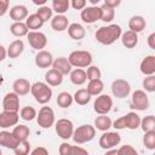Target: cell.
I'll return each mask as SVG.
<instances>
[{
    "mask_svg": "<svg viewBox=\"0 0 155 155\" xmlns=\"http://www.w3.org/2000/svg\"><path fill=\"white\" fill-rule=\"evenodd\" d=\"M142 85L145 92H149V93L155 92V75H147L143 79Z\"/></svg>",
    "mask_w": 155,
    "mask_h": 155,
    "instance_id": "7bdbcfd3",
    "label": "cell"
},
{
    "mask_svg": "<svg viewBox=\"0 0 155 155\" xmlns=\"http://www.w3.org/2000/svg\"><path fill=\"white\" fill-rule=\"evenodd\" d=\"M16 155H27L30 153V143L28 140H21L19 144L13 149Z\"/></svg>",
    "mask_w": 155,
    "mask_h": 155,
    "instance_id": "ee69618b",
    "label": "cell"
},
{
    "mask_svg": "<svg viewBox=\"0 0 155 155\" xmlns=\"http://www.w3.org/2000/svg\"><path fill=\"white\" fill-rule=\"evenodd\" d=\"M19 144V140L13 136L12 132L8 131H0V145L7 149H15Z\"/></svg>",
    "mask_w": 155,
    "mask_h": 155,
    "instance_id": "e0dca14e",
    "label": "cell"
},
{
    "mask_svg": "<svg viewBox=\"0 0 155 155\" xmlns=\"http://www.w3.org/2000/svg\"><path fill=\"white\" fill-rule=\"evenodd\" d=\"M69 76H70V81L76 85V86H81L86 82L87 80V75H86V71L82 69V68H75V69H71V71L69 73Z\"/></svg>",
    "mask_w": 155,
    "mask_h": 155,
    "instance_id": "f1b7e54d",
    "label": "cell"
},
{
    "mask_svg": "<svg viewBox=\"0 0 155 155\" xmlns=\"http://www.w3.org/2000/svg\"><path fill=\"white\" fill-rule=\"evenodd\" d=\"M19 121V113L18 111H10V110H2L0 113V127L1 128H8L12 126H16Z\"/></svg>",
    "mask_w": 155,
    "mask_h": 155,
    "instance_id": "4fadbf2b",
    "label": "cell"
},
{
    "mask_svg": "<svg viewBox=\"0 0 155 155\" xmlns=\"http://www.w3.org/2000/svg\"><path fill=\"white\" fill-rule=\"evenodd\" d=\"M63 74L59 73L57 69L52 68V69H48L45 74V82L50 86H59L62 82H63Z\"/></svg>",
    "mask_w": 155,
    "mask_h": 155,
    "instance_id": "44dd1931",
    "label": "cell"
},
{
    "mask_svg": "<svg viewBox=\"0 0 155 155\" xmlns=\"http://www.w3.org/2000/svg\"><path fill=\"white\" fill-rule=\"evenodd\" d=\"M69 25V19L64 15H56L51 18V28L54 31H64Z\"/></svg>",
    "mask_w": 155,
    "mask_h": 155,
    "instance_id": "d6986e66",
    "label": "cell"
},
{
    "mask_svg": "<svg viewBox=\"0 0 155 155\" xmlns=\"http://www.w3.org/2000/svg\"><path fill=\"white\" fill-rule=\"evenodd\" d=\"M10 31L13 36H17V38H22V36H27L29 29L25 24V22H13L11 25H10Z\"/></svg>",
    "mask_w": 155,
    "mask_h": 155,
    "instance_id": "4dcf8cb0",
    "label": "cell"
},
{
    "mask_svg": "<svg viewBox=\"0 0 155 155\" xmlns=\"http://www.w3.org/2000/svg\"><path fill=\"white\" fill-rule=\"evenodd\" d=\"M6 50H7V57L18 58L24 51V42L21 39H17V40L12 41Z\"/></svg>",
    "mask_w": 155,
    "mask_h": 155,
    "instance_id": "4316f807",
    "label": "cell"
},
{
    "mask_svg": "<svg viewBox=\"0 0 155 155\" xmlns=\"http://www.w3.org/2000/svg\"><path fill=\"white\" fill-rule=\"evenodd\" d=\"M121 39V42L122 45L126 47V48H134L138 44V34L132 31V30H126L125 33L121 34L120 36Z\"/></svg>",
    "mask_w": 155,
    "mask_h": 155,
    "instance_id": "603a6c76",
    "label": "cell"
},
{
    "mask_svg": "<svg viewBox=\"0 0 155 155\" xmlns=\"http://www.w3.org/2000/svg\"><path fill=\"white\" fill-rule=\"evenodd\" d=\"M117 155H137V150L132 145L125 144L117 149Z\"/></svg>",
    "mask_w": 155,
    "mask_h": 155,
    "instance_id": "bcb514c9",
    "label": "cell"
},
{
    "mask_svg": "<svg viewBox=\"0 0 155 155\" xmlns=\"http://www.w3.org/2000/svg\"><path fill=\"white\" fill-rule=\"evenodd\" d=\"M87 0H70V6L74 10H82L86 7Z\"/></svg>",
    "mask_w": 155,
    "mask_h": 155,
    "instance_id": "7dc6e473",
    "label": "cell"
},
{
    "mask_svg": "<svg viewBox=\"0 0 155 155\" xmlns=\"http://www.w3.org/2000/svg\"><path fill=\"white\" fill-rule=\"evenodd\" d=\"M87 1H88L91 5H97V4H98V2H101L102 0H87Z\"/></svg>",
    "mask_w": 155,
    "mask_h": 155,
    "instance_id": "11a10c76",
    "label": "cell"
},
{
    "mask_svg": "<svg viewBox=\"0 0 155 155\" xmlns=\"http://www.w3.org/2000/svg\"><path fill=\"white\" fill-rule=\"evenodd\" d=\"M70 7V0H52V10L58 15H64Z\"/></svg>",
    "mask_w": 155,
    "mask_h": 155,
    "instance_id": "8d00e7d4",
    "label": "cell"
},
{
    "mask_svg": "<svg viewBox=\"0 0 155 155\" xmlns=\"http://www.w3.org/2000/svg\"><path fill=\"white\" fill-rule=\"evenodd\" d=\"M31 2L34 5H36V6H42V5H45L47 2V0H31Z\"/></svg>",
    "mask_w": 155,
    "mask_h": 155,
    "instance_id": "db71d44e",
    "label": "cell"
},
{
    "mask_svg": "<svg viewBox=\"0 0 155 155\" xmlns=\"http://www.w3.org/2000/svg\"><path fill=\"white\" fill-rule=\"evenodd\" d=\"M91 94L88 93V91L86 90V88H80V90H78L75 93H74V96H73V98H74V102L76 103V104H79V105H86L90 101H91Z\"/></svg>",
    "mask_w": 155,
    "mask_h": 155,
    "instance_id": "e575fe53",
    "label": "cell"
},
{
    "mask_svg": "<svg viewBox=\"0 0 155 155\" xmlns=\"http://www.w3.org/2000/svg\"><path fill=\"white\" fill-rule=\"evenodd\" d=\"M27 39L29 45L31 46V48L34 50H44L47 45V36L39 30H29L27 34Z\"/></svg>",
    "mask_w": 155,
    "mask_h": 155,
    "instance_id": "9c48e42d",
    "label": "cell"
},
{
    "mask_svg": "<svg viewBox=\"0 0 155 155\" xmlns=\"http://www.w3.org/2000/svg\"><path fill=\"white\" fill-rule=\"evenodd\" d=\"M30 87H31V84L24 79V78H19L17 80L13 81L12 84V88H13V92H16L18 96H25L30 92Z\"/></svg>",
    "mask_w": 155,
    "mask_h": 155,
    "instance_id": "ffe728a7",
    "label": "cell"
},
{
    "mask_svg": "<svg viewBox=\"0 0 155 155\" xmlns=\"http://www.w3.org/2000/svg\"><path fill=\"white\" fill-rule=\"evenodd\" d=\"M113 107V98L109 94H98L97 98L93 102V109L94 111L101 115V114H108L111 110Z\"/></svg>",
    "mask_w": 155,
    "mask_h": 155,
    "instance_id": "8fae6325",
    "label": "cell"
},
{
    "mask_svg": "<svg viewBox=\"0 0 155 155\" xmlns=\"http://www.w3.org/2000/svg\"><path fill=\"white\" fill-rule=\"evenodd\" d=\"M104 4L107 6H109V7L115 8V7H117L121 4V0H104Z\"/></svg>",
    "mask_w": 155,
    "mask_h": 155,
    "instance_id": "f907efd6",
    "label": "cell"
},
{
    "mask_svg": "<svg viewBox=\"0 0 155 155\" xmlns=\"http://www.w3.org/2000/svg\"><path fill=\"white\" fill-rule=\"evenodd\" d=\"M139 127L142 128L143 132H147V131H150V130H155V116L154 115H147L143 119H140Z\"/></svg>",
    "mask_w": 155,
    "mask_h": 155,
    "instance_id": "ab89813d",
    "label": "cell"
},
{
    "mask_svg": "<svg viewBox=\"0 0 155 155\" xmlns=\"http://www.w3.org/2000/svg\"><path fill=\"white\" fill-rule=\"evenodd\" d=\"M145 27H147V22H145L143 16H138V15L137 16H132L130 18V21H128V29L134 31V33H137V34L143 31L145 29Z\"/></svg>",
    "mask_w": 155,
    "mask_h": 155,
    "instance_id": "83f0119b",
    "label": "cell"
},
{
    "mask_svg": "<svg viewBox=\"0 0 155 155\" xmlns=\"http://www.w3.org/2000/svg\"><path fill=\"white\" fill-rule=\"evenodd\" d=\"M71 67L75 68H86L88 65L92 64V54L88 51L85 50H76L70 52L69 57H68Z\"/></svg>",
    "mask_w": 155,
    "mask_h": 155,
    "instance_id": "277c9868",
    "label": "cell"
},
{
    "mask_svg": "<svg viewBox=\"0 0 155 155\" xmlns=\"http://www.w3.org/2000/svg\"><path fill=\"white\" fill-rule=\"evenodd\" d=\"M36 15L44 22H47V21H51L52 15H53V10H52V7H48L46 5H42V6H39V8L36 11Z\"/></svg>",
    "mask_w": 155,
    "mask_h": 155,
    "instance_id": "b9f144b4",
    "label": "cell"
},
{
    "mask_svg": "<svg viewBox=\"0 0 155 155\" xmlns=\"http://www.w3.org/2000/svg\"><path fill=\"white\" fill-rule=\"evenodd\" d=\"M57 104H58V107H61V108H69L71 104H73V102H74V98H73V96L69 93V92H65V91H63V92H61V93H58V96H57Z\"/></svg>",
    "mask_w": 155,
    "mask_h": 155,
    "instance_id": "d590c367",
    "label": "cell"
},
{
    "mask_svg": "<svg viewBox=\"0 0 155 155\" xmlns=\"http://www.w3.org/2000/svg\"><path fill=\"white\" fill-rule=\"evenodd\" d=\"M4 110L10 111H19V96L16 92H7L2 99Z\"/></svg>",
    "mask_w": 155,
    "mask_h": 155,
    "instance_id": "9a60e30c",
    "label": "cell"
},
{
    "mask_svg": "<svg viewBox=\"0 0 155 155\" xmlns=\"http://www.w3.org/2000/svg\"><path fill=\"white\" fill-rule=\"evenodd\" d=\"M143 144L149 150H154L155 149V130H150V131L144 132Z\"/></svg>",
    "mask_w": 155,
    "mask_h": 155,
    "instance_id": "60d3db41",
    "label": "cell"
},
{
    "mask_svg": "<svg viewBox=\"0 0 155 155\" xmlns=\"http://www.w3.org/2000/svg\"><path fill=\"white\" fill-rule=\"evenodd\" d=\"M96 137V128L92 125H81L78 128H74L73 132V140L76 144H85L91 142Z\"/></svg>",
    "mask_w": 155,
    "mask_h": 155,
    "instance_id": "3957f363",
    "label": "cell"
},
{
    "mask_svg": "<svg viewBox=\"0 0 155 155\" xmlns=\"http://www.w3.org/2000/svg\"><path fill=\"white\" fill-rule=\"evenodd\" d=\"M6 57H7V50L4 45L0 44V62H2Z\"/></svg>",
    "mask_w": 155,
    "mask_h": 155,
    "instance_id": "f5cc1de1",
    "label": "cell"
},
{
    "mask_svg": "<svg viewBox=\"0 0 155 155\" xmlns=\"http://www.w3.org/2000/svg\"><path fill=\"white\" fill-rule=\"evenodd\" d=\"M28 8L24 5H15L10 8V18L13 22H22L28 17Z\"/></svg>",
    "mask_w": 155,
    "mask_h": 155,
    "instance_id": "ac0fdd59",
    "label": "cell"
},
{
    "mask_svg": "<svg viewBox=\"0 0 155 155\" xmlns=\"http://www.w3.org/2000/svg\"><path fill=\"white\" fill-rule=\"evenodd\" d=\"M13 136L21 142V140H27L28 137L30 136V128L27 125H16L12 130Z\"/></svg>",
    "mask_w": 155,
    "mask_h": 155,
    "instance_id": "d6a6232c",
    "label": "cell"
},
{
    "mask_svg": "<svg viewBox=\"0 0 155 155\" xmlns=\"http://www.w3.org/2000/svg\"><path fill=\"white\" fill-rule=\"evenodd\" d=\"M139 70L145 76L147 75H154L155 74V56L154 54L145 56L139 64Z\"/></svg>",
    "mask_w": 155,
    "mask_h": 155,
    "instance_id": "2e32d148",
    "label": "cell"
},
{
    "mask_svg": "<svg viewBox=\"0 0 155 155\" xmlns=\"http://www.w3.org/2000/svg\"><path fill=\"white\" fill-rule=\"evenodd\" d=\"M88 93L91 96H98L103 92L104 90V84L101 79H93V80H90L88 84H87V88Z\"/></svg>",
    "mask_w": 155,
    "mask_h": 155,
    "instance_id": "1f68e13d",
    "label": "cell"
},
{
    "mask_svg": "<svg viewBox=\"0 0 155 155\" xmlns=\"http://www.w3.org/2000/svg\"><path fill=\"white\" fill-rule=\"evenodd\" d=\"M30 93L39 104H47L52 98V88L42 81H36L30 87Z\"/></svg>",
    "mask_w": 155,
    "mask_h": 155,
    "instance_id": "7a4b0ae2",
    "label": "cell"
},
{
    "mask_svg": "<svg viewBox=\"0 0 155 155\" xmlns=\"http://www.w3.org/2000/svg\"><path fill=\"white\" fill-rule=\"evenodd\" d=\"M36 122L41 128H51L56 122L53 109L46 105L41 107L39 113L36 114Z\"/></svg>",
    "mask_w": 155,
    "mask_h": 155,
    "instance_id": "5b68a950",
    "label": "cell"
},
{
    "mask_svg": "<svg viewBox=\"0 0 155 155\" xmlns=\"http://www.w3.org/2000/svg\"><path fill=\"white\" fill-rule=\"evenodd\" d=\"M34 62H35V65H36L38 68L46 69V68H50V67L52 65L53 56H52V53H51L50 51L40 50V51L35 54Z\"/></svg>",
    "mask_w": 155,
    "mask_h": 155,
    "instance_id": "5bb4252c",
    "label": "cell"
},
{
    "mask_svg": "<svg viewBox=\"0 0 155 155\" xmlns=\"http://www.w3.org/2000/svg\"><path fill=\"white\" fill-rule=\"evenodd\" d=\"M110 88H111L113 96L120 99L128 97V94L131 93V85L125 79H115L111 82Z\"/></svg>",
    "mask_w": 155,
    "mask_h": 155,
    "instance_id": "52a82bcc",
    "label": "cell"
},
{
    "mask_svg": "<svg viewBox=\"0 0 155 155\" xmlns=\"http://www.w3.org/2000/svg\"><path fill=\"white\" fill-rule=\"evenodd\" d=\"M149 97L144 90H136L131 97V105L133 109L143 111L149 108Z\"/></svg>",
    "mask_w": 155,
    "mask_h": 155,
    "instance_id": "ba28073f",
    "label": "cell"
},
{
    "mask_svg": "<svg viewBox=\"0 0 155 155\" xmlns=\"http://www.w3.org/2000/svg\"><path fill=\"white\" fill-rule=\"evenodd\" d=\"M122 120H124L125 128H128V130H137L140 124V117L134 111H130V113L125 114L122 116Z\"/></svg>",
    "mask_w": 155,
    "mask_h": 155,
    "instance_id": "d4e9b609",
    "label": "cell"
},
{
    "mask_svg": "<svg viewBox=\"0 0 155 155\" xmlns=\"http://www.w3.org/2000/svg\"><path fill=\"white\" fill-rule=\"evenodd\" d=\"M121 142V136L116 131H104L99 138V147L104 150L119 145Z\"/></svg>",
    "mask_w": 155,
    "mask_h": 155,
    "instance_id": "30bf717a",
    "label": "cell"
},
{
    "mask_svg": "<svg viewBox=\"0 0 155 155\" xmlns=\"http://www.w3.org/2000/svg\"><path fill=\"white\" fill-rule=\"evenodd\" d=\"M122 34V28L119 24H109L103 25L96 30L94 38L96 40L102 45H111L117 39H120Z\"/></svg>",
    "mask_w": 155,
    "mask_h": 155,
    "instance_id": "6da1fadb",
    "label": "cell"
},
{
    "mask_svg": "<svg viewBox=\"0 0 155 155\" xmlns=\"http://www.w3.org/2000/svg\"><path fill=\"white\" fill-rule=\"evenodd\" d=\"M52 68L57 69L63 75H68L71 71V68L73 67H71V64H70V62H69V59L67 57H58V58L53 59Z\"/></svg>",
    "mask_w": 155,
    "mask_h": 155,
    "instance_id": "cb8c5ba5",
    "label": "cell"
},
{
    "mask_svg": "<svg viewBox=\"0 0 155 155\" xmlns=\"http://www.w3.org/2000/svg\"><path fill=\"white\" fill-rule=\"evenodd\" d=\"M101 16H102L101 7H98L97 5L86 6L85 8L81 10V13H80L82 22L87 24H92V23H96L97 21H101Z\"/></svg>",
    "mask_w": 155,
    "mask_h": 155,
    "instance_id": "7c38bea8",
    "label": "cell"
},
{
    "mask_svg": "<svg viewBox=\"0 0 155 155\" xmlns=\"http://www.w3.org/2000/svg\"><path fill=\"white\" fill-rule=\"evenodd\" d=\"M36 110L35 108L30 107V105H27V107H23L21 110H19V117L23 119L24 121H33L34 119H36Z\"/></svg>",
    "mask_w": 155,
    "mask_h": 155,
    "instance_id": "f35d334b",
    "label": "cell"
},
{
    "mask_svg": "<svg viewBox=\"0 0 155 155\" xmlns=\"http://www.w3.org/2000/svg\"><path fill=\"white\" fill-rule=\"evenodd\" d=\"M10 7V0H0V17L6 15Z\"/></svg>",
    "mask_w": 155,
    "mask_h": 155,
    "instance_id": "c3c4849f",
    "label": "cell"
},
{
    "mask_svg": "<svg viewBox=\"0 0 155 155\" xmlns=\"http://www.w3.org/2000/svg\"><path fill=\"white\" fill-rule=\"evenodd\" d=\"M44 23L45 22L36 13L28 15V17L25 18V24H27L29 30H38V29H40L44 25Z\"/></svg>",
    "mask_w": 155,
    "mask_h": 155,
    "instance_id": "836d02e7",
    "label": "cell"
},
{
    "mask_svg": "<svg viewBox=\"0 0 155 155\" xmlns=\"http://www.w3.org/2000/svg\"><path fill=\"white\" fill-rule=\"evenodd\" d=\"M113 125V121L109 116H107V114H101L99 116H97L94 119V128H97L98 131H108Z\"/></svg>",
    "mask_w": 155,
    "mask_h": 155,
    "instance_id": "f546056e",
    "label": "cell"
},
{
    "mask_svg": "<svg viewBox=\"0 0 155 155\" xmlns=\"http://www.w3.org/2000/svg\"><path fill=\"white\" fill-rule=\"evenodd\" d=\"M54 130H56V133L59 138L68 140L73 136L74 124L69 119H59L58 121L54 122Z\"/></svg>",
    "mask_w": 155,
    "mask_h": 155,
    "instance_id": "8992f818",
    "label": "cell"
},
{
    "mask_svg": "<svg viewBox=\"0 0 155 155\" xmlns=\"http://www.w3.org/2000/svg\"><path fill=\"white\" fill-rule=\"evenodd\" d=\"M59 154L61 155H75V154H88V151L79 145H71L67 142H63L59 145Z\"/></svg>",
    "mask_w": 155,
    "mask_h": 155,
    "instance_id": "484cf974",
    "label": "cell"
},
{
    "mask_svg": "<svg viewBox=\"0 0 155 155\" xmlns=\"http://www.w3.org/2000/svg\"><path fill=\"white\" fill-rule=\"evenodd\" d=\"M67 30H68V35L73 40H76V41L82 40L85 38V35H86V30L80 23H70L68 25Z\"/></svg>",
    "mask_w": 155,
    "mask_h": 155,
    "instance_id": "7402d4cb",
    "label": "cell"
},
{
    "mask_svg": "<svg viewBox=\"0 0 155 155\" xmlns=\"http://www.w3.org/2000/svg\"><path fill=\"white\" fill-rule=\"evenodd\" d=\"M30 154L31 155H38V154L39 155H47L48 154V150L45 147H38V148L30 150Z\"/></svg>",
    "mask_w": 155,
    "mask_h": 155,
    "instance_id": "681fc988",
    "label": "cell"
},
{
    "mask_svg": "<svg viewBox=\"0 0 155 155\" xmlns=\"http://www.w3.org/2000/svg\"><path fill=\"white\" fill-rule=\"evenodd\" d=\"M148 46L151 50H155V33H151L148 36Z\"/></svg>",
    "mask_w": 155,
    "mask_h": 155,
    "instance_id": "816d5d0a",
    "label": "cell"
},
{
    "mask_svg": "<svg viewBox=\"0 0 155 155\" xmlns=\"http://www.w3.org/2000/svg\"><path fill=\"white\" fill-rule=\"evenodd\" d=\"M101 12H102L101 21H103V22H105V23H110V22L115 18V8L109 7V6H107L105 4H103V5L101 6Z\"/></svg>",
    "mask_w": 155,
    "mask_h": 155,
    "instance_id": "74e56055",
    "label": "cell"
},
{
    "mask_svg": "<svg viewBox=\"0 0 155 155\" xmlns=\"http://www.w3.org/2000/svg\"><path fill=\"white\" fill-rule=\"evenodd\" d=\"M2 84H4V76H2L1 74H0V86H1Z\"/></svg>",
    "mask_w": 155,
    "mask_h": 155,
    "instance_id": "9f6ffc18",
    "label": "cell"
},
{
    "mask_svg": "<svg viewBox=\"0 0 155 155\" xmlns=\"http://www.w3.org/2000/svg\"><path fill=\"white\" fill-rule=\"evenodd\" d=\"M1 154H2V151H1V149H0V155H1Z\"/></svg>",
    "mask_w": 155,
    "mask_h": 155,
    "instance_id": "6f0895ef",
    "label": "cell"
},
{
    "mask_svg": "<svg viewBox=\"0 0 155 155\" xmlns=\"http://www.w3.org/2000/svg\"><path fill=\"white\" fill-rule=\"evenodd\" d=\"M87 79L88 80H93V79H101L102 76V71L97 65H88L87 67V71H86Z\"/></svg>",
    "mask_w": 155,
    "mask_h": 155,
    "instance_id": "f6af8a7d",
    "label": "cell"
}]
</instances>
